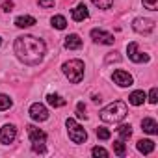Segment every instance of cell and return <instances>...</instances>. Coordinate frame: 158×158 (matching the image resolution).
Instances as JSON below:
<instances>
[{"mask_svg": "<svg viewBox=\"0 0 158 158\" xmlns=\"http://www.w3.org/2000/svg\"><path fill=\"white\" fill-rule=\"evenodd\" d=\"M13 50L23 63L39 65L47 54V45L43 39L34 37V35H19V37H15Z\"/></svg>", "mask_w": 158, "mask_h": 158, "instance_id": "1", "label": "cell"}, {"mask_svg": "<svg viewBox=\"0 0 158 158\" xmlns=\"http://www.w3.org/2000/svg\"><path fill=\"white\" fill-rule=\"evenodd\" d=\"M127 114H128L127 104L123 101H114L101 110V119L104 123H119L127 117Z\"/></svg>", "mask_w": 158, "mask_h": 158, "instance_id": "2", "label": "cell"}, {"mask_svg": "<svg viewBox=\"0 0 158 158\" xmlns=\"http://www.w3.org/2000/svg\"><path fill=\"white\" fill-rule=\"evenodd\" d=\"M63 69V74L69 78V82L73 84H80L82 82V78H84V61L82 60H69L61 65Z\"/></svg>", "mask_w": 158, "mask_h": 158, "instance_id": "3", "label": "cell"}, {"mask_svg": "<svg viewBox=\"0 0 158 158\" xmlns=\"http://www.w3.org/2000/svg\"><path fill=\"white\" fill-rule=\"evenodd\" d=\"M65 127H67V134H69V139L73 143H84L88 139V132L84 130L82 125H78L73 117H69L65 121Z\"/></svg>", "mask_w": 158, "mask_h": 158, "instance_id": "4", "label": "cell"}, {"mask_svg": "<svg viewBox=\"0 0 158 158\" xmlns=\"http://www.w3.org/2000/svg\"><path fill=\"white\" fill-rule=\"evenodd\" d=\"M127 54H128V58L134 61V63H147L149 60H151V56L149 54H145V52H139V48H138V43H128L127 45Z\"/></svg>", "mask_w": 158, "mask_h": 158, "instance_id": "5", "label": "cell"}, {"mask_svg": "<svg viewBox=\"0 0 158 158\" xmlns=\"http://www.w3.org/2000/svg\"><path fill=\"white\" fill-rule=\"evenodd\" d=\"M132 28L138 34H151L154 30V21L147 19V17H138V19L132 21Z\"/></svg>", "mask_w": 158, "mask_h": 158, "instance_id": "6", "label": "cell"}, {"mask_svg": "<svg viewBox=\"0 0 158 158\" xmlns=\"http://www.w3.org/2000/svg\"><path fill=\"white\" fill-rule=\"evenodd\" d=\"M15 138H17V127L15 125L8 123V125H4L2 128H0V143L10 145V143L15 141Z\"/></svg>", "mask_w": 158, "mask_h": 158, "instance_id": "7", "label": "cell"}, {"mask_svg": "<svg viewBox=\"0 0 158 158\" xmlns=\"http://www.w3.org/2000/svg\"><path fill=\"white\" fill-rule=\"evenodd\" d=\"M114 82L119 86V88H130L132 84H134V78H132V74L130 73H127V71H123V69H117V71H114Z\"/></svg>", "mask_w": 158, "mask_h": 158, "instance_id": "8", "label": "cell"}, {"mask_svg": "<svg viewBox=\"0 0 158 158\" xmlns=\"http://www.w3.org/2000/svg\"><path fill=\"white\" fill-rule=\"evenodd\" d=\"M91 39L99 45H114V35L106 30H101V28H93L91 30Z\"/></svg>", "mask_w": 158, "mask_h": 158, "instance_id": "9", "label": "cell"}, {"mask_svg": "<svg viewBox=\"0 0 158 158\" xmlns=\"http://www.w3.org/2000/svg\"><path fill=\"white\" fill-rule=\"evenodd\" d=\"M30 117H32L34 121H37V123L47 121V119H48V110H47V106L41 104V102H34V104L30 106Z\"/></svg>", "mask_w": 158, "mask_h": 158, "instance_id": "10", "label": "cell"}, {"mask_svg": "<svg viewBox=\"0 0 158 158\" xmlns=\"http://www.w3.org/2000/svg\"><path fill=\"white\" fill-rule=\"evenodd\" d=\"M71 17H73V21H76V23H82V21H86L88 17H89V11H88V6L86 4H78L73 11H71Z\"/></svg>", "mask_w": 158, "mask_h": 158, "instance_id": "11", "label": "cell"}, {"mask_svg": "<svg viewBox=\"0 0 158 158\" xmlns=\"http://www.w3.org/2000/svg\"><path fill=\"white\" fill-rule=\"evenodd\" d=\"M63 45H65L67 50H78V48L82 47V39H80V35H78V34H69L65 37Z\"/></svg>", "mask_w": 158, "mask_h": 158, "instance_id": "12", "label": "cell"}, {"mask_svg": "<svg viewBox=\"0 0 158 158\" xmlns=\"http://www.w3.org/2000/svg\"><path fill=\"white\" fill-rule=\"evenodd\" d=\"M28 136H30V141H32V143L47 141V134H45V132H43L41 128L34 127V125H28Z\"/></svg>", "mask_w": 158, "mask_h": 158, "instance_id": "13", "label": "cell"}, {"mask_svg": "<svg viewBox=\"0 0 158 158\" xmlns=\"http://www.w3.org/2000/svg\"><path fill=\"white\" fill-rule=\"evenodd\" d=\"M34 24H35V17H32V15H21V17L15 19V26L17 28H30Z\"/></svg>", "mask_w": 158, "mask_h": 158, "instance_id": "14", "label": "cell"}, {"mask_svg": "<svg viewBox=\"0 0 158 158\" xmlns=\"http://www.w3.org/2000/svg\"><path fill=\"white\" fill-rule=\"evenodd\" d=\"M145 99H147L145 91L138 89V91H132V93H130V97H128V102H130L132 106H141V104L145 102Z\"/></svg>", "mask_w": 158, "mask_h": 158, "instance_id": "15", "label": "cell"}, {"mask_svg": "<svg viewBox=\"0 0 158 158\" xmlns=\"http://www.w3.org/2000/svg\"><path fill=\"white\" fill-rule=\"evenodd\" d=\"M141 128H143V132H147V134H158V123H156L154 119H151V117H145V119L141 121Z\"/></svg>", "mask_w": 158, "mask_h": 158, "instance_id": "16", "label": "cell"}, {"mask_svg": "<svg viewBox=\"0 0 158 158\" xmlns=\"http://www.w3.org/2000/svg\"><path fill=\"white\" fill-rule=\"evenodd\" d=\"M47 102H48L50 106H54V108H61V106L67 104V101H65L61 95H58V93H48V95H47Z\"/></svg>", "mask_w": 158, "mask_h": 158, "instance_id": "17", "label": "cell"}, {"mask_svg": "<svg viewBox=\"0 0 158 158\" xmlns=\"http://www.w3.org/2000/svg\"><path fill=\"white\" fill-rule=\"evenodd\" d=\"M136 147H138L139 152H143V154H151V152L154 151V141H152V139H139Z\"/></svg>", "mask_w": 158, "mask_h": 158, "instance_id": "18", "label": "cell"}, {"mask_svg": "<svg viewBox=\"0 0 158 158\" xmlns=\"http://www.w3.org/2000/svg\"><path fill=\"white\" fill-rule=\"evenodd\" d=\"M50 23H52V26H54L56 30H65V26H67V21H65L63 15H54V17L50 19Z\"/></svg>", "mask_w": 158, "mask_h": 158, "instance_id": "19", "label": "cell"}, {"mask_svg": "<svg viewBox=\"0 0 158 158\" xmlns=\"http://www.w3.org/2000/svg\"><path fill=\"white\" fill-rule=\"evenodd\" d=\"M117 132H119V138L125 141V139H128V138L132 136V127H130V125H121V127L117 128Z\"/></svg>", "mask_w": 158, "mask_h": 158, "instance_id": "20", "label": "cell"}, {"mask_svg": "<svg viewBox=\"0 0 158 158\" xmlns=\"http://www.w3.org/2000/svg\"><path fill=\"white\" fill-rule=\"evenodd\" d=\"M11 104H13V101H11L8 95L0 93V112H4V110H10V108H11Z\"/></svg>", "mask_w": 158, "mask_h": 158, "instance_id": "21", "label": "cell"}, {"mask_svg": "<svg viewBox=\"0 0 158 158\" xmlns=\"http://www.w3.org/2000/svg\"><path fill=\"white\" fill-rule=\"evenodd\" d=\"M114 152H115L117 156H125V154H127V147H125L123 139H117V141H114Z\"/></svg>", "mask_w": 158, "mask_h": 158, "instance_id": "22", "label": "cell"}, {"mask_svg": "<svg viewBox=\"0 0 158 158\" xmlns=\"http://www.w3.org/2000/svg\"><path fill=\"white\" fill-rule=\"evenodd\" d=\"M93 6L99 8V10H110L112 4H114V0H91Z\"/></svg>", "mask_w": 158, "mask_h": 158, "instance_id": "23", "label": "cell"}, {"mask_svg": "<svg viewBox=\"0 0 158 158\" xmlns=\"http://www.w3.org/2000/svg\"><path fill=\"white\" fill-rule=\"evenodd\" d=\"M91 154H93V156H97V158H99V156H102V158H108V156H110V152H108L104 147H99V145L91 149Z\"/></svg>", "mask_w": 158, "mask_h": 158, "instance_id": "24", "label": "cell"}, {"mask_svg": "<svg viewBox=\"0 0 158 158\" xmlns=\"http://www.w3.org/2000/svg\"><path fill=\"white\" fill-rule=\"evenodd\" d=\"M97 138L99 139H110L112 138V132L108 128H104V127H99L97 128Z\"/></svg>", "mask_w": 158, "mask_h": 158, "instance_id": "25", "label": "cell"}, {"mask_svg": "<svg viewBox=\"0 0 158 158\" xmlns=\"http://www.w3.org/2000/svg\"><path fill=\"white\" fill-rule=\"evenodd\" d=\"M76 117L78 119H86L88 115H86V106H84V102H78L76 104Z\"/></svg>", "mask_w": 158, "mask_h": 158, "instance_id": "26", "label": "cell"}, {"mask_svg": "<svg viewBox=\"0 0 158 158\" xmlns=\"http://www.w3.org/2000/svg\"><path fill=\"white\" fill-rule=\"evenodd\" d=\"M143 2V6L147 8V10H151V11H156L158 10V0H141Z\"/></svg>", "mask_w": 158, "mask_h": 158, "instance_id": "27", "label": "cell"}, {"mask_svg": "<svg viewBox=\"0 0 158 158\" xmlns=\"http://www.w3.org/2000/svg\"><path fill=\"white\" fill-rule=\"evenodd\" d=\"M32 151L34 152H47V147H45V141H39V143H32Z\"/></svg>", "mask_w": 158, "mask_h": 158, "instance_id": "28", "label": "cell"}, {"mask_svg": "<svg viewBox=\"0 0 158 158\" xmlns=\"http://www.w3.org/2000/svg\"><path fill=\"white\" fill-rule=\"evenodd\" d=\"M149 102H151V104H156V102H158V89H156V88H152V89L149 91Z\"/></svg>", "mask_w": 158, "mask_h": 158, "instance_id": "29", "label": "cell"}, {"mask_svg": "<svg viewBox=\"0 0 158 158\" xmlns=\"http://www.w3.org/2000/svg\"><path fill=\"white\" fill-rule=\"evenodd\" d=\"M121 60V56L117 54V52H112L110 56H106V63H110V61H119Z\"/></svg>", "mask_w": 158, "mask_h": 158, "instance_id": "30", "label": "cell"}, {"mask_svg": "<svg viewBox=\"0 0 158 158\" xmlns=\"http://www.w3.org/2000/svg\"><path fill=\"white\" fill-rule=\"evenodd\" d=\"M13 6H15V4L11 2V0H6V2L2 4V10H4V11H11V10H13Z\"/></svg>", "mask_w": 158, "mask_h": 158, "instance_id": "31", "label": "cell"}, {"mask_svg": "<svg viewBox=\"0 0 158 158\" xmlns=\"http://www.w3.org/2000/svg\"><path fill=\"white\" fill-rule=\"evenodd\" d=\"M39 6L41 8H52L54 6V0H39Z\"/></svg>", "mask_w": 158, "mask_h": 158, "instance_id": "32", "label": "cell"}, {"mask_svg": "<svg viewBox=\"0 0 158 158\" xmlns=\"http://www.w3.org/2000/svg\"><path fill=\"white\" fill-rule=\"evenodd\" d=\"M0 45H2V37H0Z\"/></svg>", "mask_w": 158, "mask_h": 158, "instance_id": "33", "label": "cell"}]
</instances>
